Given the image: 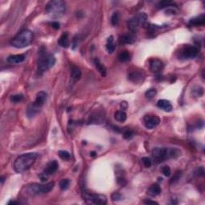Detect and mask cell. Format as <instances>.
<instances>
[{
  "label": "cell",
  "instance_id": "cell-1",
  "mask_svg": "<svg viewBox=\"0 0 205 205\" xmlns=\"http://www.w3.org/2000/svg\"><path fill=\"white\" fill-rule=\"evenodd\" d=\"M37 156V154L35 152H30L19 155L14 163V169L18 173H22L29 170L31 167L35 164Z\"/></svg>",
  "mask_w": 205,
  "mask_h": 205
},
{
  "label": "cell",
  "instance_id": "cell-2",
  "mask_svg": "<svg viewBox=\"0 0 205 205\" xmlns=\"http://www.w3.org/2000/svg\"><path fill=\"white\" fill-rule=\"evenodd\" d=\"M152 153L156 163H161L166 159L178 157L180 155V151L175 148H155Z\"/></svg>",
  "mask_w": 205,
  "mask_h": 205
},
{
  "label": "cell",
  "instance_id": "cell-3",
  "mask_svg": "<svg viewBox=\"0 0 205 205\" xmlns=\"http://www.w3.org/2000/svg\"><path fill=\"white\" fill-rule=\"evenodd\" d=\"M33 38V32L29 30H24L11 39V44L16 48L26 47L32 43Z\"/></svg>",
  "mask_w": 205,
  "mask_h": 205
},
{
  "label": "cell",
  "instance_id": "cell-4",
  "mask_svg": "<svg viewBox=\"0 0 205 205\" xmlns=\"http://www.w3.org/2000/svg\"><path fill=\"white\" fill-rule=\"evenodd\" d=\"M55 186L54 182L45 183V184H39V183H32L27 185L25 188V193L28 196H39V195L46 194L50 192Z\"/></svg>",
  "mask_w": 205,
  "mask_h": 205
},
{
  "label": "cell",
  "instance_id": "cell-5",
  "mask_svg": "<svg viewBox=\"0 0 205 205\" xmlns=\"http://www.w3.org/2000/svg\"><path fill=\"white\" fill-rule=\"evenodd\" d=\"M65 2L62 0L50 1L46 6V12L52 17H60L65 12Z\"/></svg>",
  "mask_w": 205,
  "mask_h": 205
},
{
  "label": "cell",
  "instance_id": "cell-6",
  "mask_svg": "<svg viewBox=\"0 0 205 205\" xmlns=\"http://www.w3.org/2000/svg\"><path fill=\"white\" fill-rule=\"evenodd\" d=\"M56 63V58L51 54H46V52L40 53V57L38 60V71L39 72H44L51 68Z\"/></svg>",
  "mask_w": 205,
  "mask_h": 205
},
{
  "label": "cell",
  "instance_id": "cell-7",
  "mask_svg": "<svg viewBox=\"0 0 205 205\" xmlns=\"http://www.w3.org/2000/svg\"><path fill=\"white\" fill-rule=\"evenodd\" d=\"M148 16L144 12H139L136 15L131 18L128 22V27L129 30L132 32H136L139 27L143 26L147 22Z\"/></svg>",
  "mask_w": 205,
  "mask_h": 205
},
{
  "label": "cell",
  "instance_id": "cell-8",
  "mask_svg": "<svg viewBox=\"0 0 205 205\" xmlns=\"http://www.w3.org/2000/svg\"><path fill=\"white\" fill-rule=\"evenodd\" d=\"M83 198L86 203H90V204L104 205L107 202V197L104 195L95 194L91 192H87L86 191L83 192Z\"/></svg>",
  "mask_w": 205,
  "mask_h": 205
},
{
  "label": "cell",
  "instance_id": "cell-9",
  "mask_svg": "<svg viewBox=\"0 0 205 205\" xmlns=\"http://www.w3.org/2000/svg\"><path fill=\"white\" fill-rule=\"evenodd\" d=\"M198 48L195 46L188 45L185 46L181 51V56L185 59H193L196 57L198 54Z\"/></svg>",
  "mask_w": 205,
  "mask_h": 205
},
{
  "label": "cell",
  "instance_id": "cell-10",
  "mask_svg": "<svg viewBox=\"0 0 205 205\" xmlns=\"http://www.w3.org/2000/svg\"><path fill=\"white\" fill-rule=\"evenodd\" d=\"M128 80L134 83H140L145 79V75L140 70H134L129 72L128 76Z\"/></svg>",
  "mask_w": 205,
  "mask_h": 205
},
{
  "label": "cell",
  "instance_id": "cell-11",
  "mask_svg": "<svg viewBox=\"0 0 205 205\" xmlns=\"http://www.w3.org/2000/svg\"><path fill=\"white\" fill-rule=\"evenodd\" d=\"M144 125L148 129H153L160 123V119L156 115H145L144 118Z\"/></svg>",
  "mask_w": 205,
  "mask_h": 205
},
{
  "label": "cell",
  "instance_id": "cell-12",
  "mask_svg": "<svg viewBox=\"0 0 205 205\" xmlns=\"http://www.w3.org/2000/svg\"><path fill=\"white\" fill-rule=\"evenodd\" d=\"M46 98H47V94H46L45 91H39V92H38L37 95H36V99H35V102H34L33 104L37 107L41 108V107L43 106V104H45Z\"/></svg>",
  "mask_w": 205,
  "mask_h": 205
},
{
  "label": "cell",
  "instance_id": "cell-13",
  "mask_svg": "<svg viewBox=\"0 0 205 205\" xmlns=\"http://www.w3.org/2000/svg\"><path fill=\"white\" fill-rule=\"evenodd\" d=\"M58 168H59V164H58L57 161L52 160L50 161V162L46 164L43 172H44L46 175H47V176H50V175H52V174L55 173V172L58 170Z\"/></svg>",
  "mask_w": 205,
  "mask_h": 205
},
{
  "label": "cell",
  "instance_id": "cell-14",
  "mask_svg": "<svg viewBox=\"0 0 205 205\" xmlns=\"http://www.w3.org/2000/svg\"><path fill=\"white\" fill-rule=\"evenodd\" d=\"M164 67V64H163V62L160 61L159 59H152L150 62V69L152 72L157 74L161 71V70L163 69Z\"/></svg>",
  "mask_w": 205,
  "mask_h": 205
},
{
  "label": "cell",
  "instance_id": "cell-15",
  "mask_svg": "<svg viewBox=\"0 0 205 205\" xmlns=\"http://www.w3.org/2000/svg\"><path fill=\"white\" fill-rule=\"evenodd\" d=\"M161 188L159 187V185L158 183H154V184L151 185L149 187V188L147 191V193H148V196H152V197H155V196H159L161 193Z\"/></svg>",
  "mask_w": 205,
  "mask_h": 205
},
{
  "label": "cell",
  "instance_id": "cell-16",
  "mask_svg": "<svg viewBox=\"0 0 205 205\" xmlns=\"http://www.w3.org/2000/svg\"><path fill=\"white\" fill-rule=\"evenodd\" d=\"M135 41V36L131 33L124 34V35L120 36V43H123V44H131Z\"/></svg>",
  "mask_w": 205,
  "mask_h": 205
},
{
  "label": "cell",
  "instance_id": "cell-17",
  "mask_svg": "<svg viewBox=\"0 0 205 205\" xmlns=\"http://www.w3.org/2000/svg\"><path fill=\"white\" fill-rule=\"evenodd\" d=\"M189 24L193 27H199V26H204L205 24V16L204 15H199L197 17H195L193 19H190Z\"/></svg>",
  "mask_w": 205,
  "mask_h": 205
},
{
  "label": "cell",
  "instance_id": "cell-18",
  "mask_svg": "<svg viewBox=\"0 0 205 205\" xmlns=\"http://www.w3.org/2000/svg\"><path fill=\"white\" fill-rule=\"evenodd\" d=\"M157 106L160 109L167 112H170L172 110V105L170 102L166 100H160L157 102Z\"/></svg>",
  "mask_w": 205,
  "mask_h": 205
},
{
  "label": "cell",
  "instance_id": "cell-19",
  "mask_svg": "<svg viewBox=\"0 0 205 205\" xmlns=\"http://www.w3.org/2000/svg\"><path fill=\"white\" fill-rule=\"evenodd\" d=\"M25 60V56L24 55H14V56H10L7 58V62L11 64H19L22 63Z\"/></svg>",
  "mask_w": 205,
  "mask_h": 205
},
{
  "label": "cell",
  "instance_id": "cell-20",
  "mask_svg": "<svg viewBox=\"0 0 205 205\" xmlns=\"http://www.w3.org/2000/svg\"><path fill=\"white\" fill-rule=\"evenodd\" d=\"M71 79L74 81H78V80H80V78L82 76L81 71L80 70V68L76 66H72L71 68Z\"/></svg>",
  "mask_w": 205,
  "mask_h": 205
},
{
  "label": "cell",
  "instance_id": "cell-21",
  "mask_svg": "<svg viewBox=\"0 0 205 205\" xmlns=\"http://www.w3.org/2000/svg\"><path fill=\"white\" fill-rule=\"evenodd\" d=\"M94 63L96 69H97V71L100 72V75H101L103 77L106 76V75H107V68H106L105 66H104V65L98 59H95Z\"/></svg>",
  "mask_w": 205,
  "mask_h": 205
},
{
  "label": "cell",
  "instance_id": "cell-22",
  "mask_svg": "<svg viewBox=\"0 0 205 205\" xmlns=\"http://www.w3.org/2000/svg\"><path fill=\"white\" fill-rule=\"evenodd\" d=\"M59 45L62 47L67 48L69 46V38H68V33L65 32L60 36L59 39Z\"/></svg>",
  "mask_w": 205,
  "mask_h": 205
},
{
  "label": "cell",
  "instance_id": "cell-23",
  "mask_svg": "<svg viewBox=\"0 0 205 205\" xmlns=\"http://www.w3.org/2000/svg\"><path fill=\"white\" fill-rule=\"evenodd\" d=\"M39 109L40 108L36 107L34 104H32L27 109V115L28 118H32V117L35 116V115L39 112Z\"/></svg>",
  "mask_w": 205,
  "mask_h": 205
},
{
  "label": "cell",
  "instance_id": "cell-24",
  "mask_svg": "<svg viewBox=\"0 0 205 205\" xmlns=\"http://www.w3.org/2000/svg\"><path fill=\"white\" fill-rule=\"evenodd\" d=\"M104 120V115L102 114L96 113L95 115H92L89 118V124H100Z\"/></svg>",
  "mask_w": 205,
  "mask_h": 205
},
{
  "label": "cell",
  "instance_id": "cell-25",
  "mask_svg": "<svg viewBox=\"0 0 205 205\" xmlns=\"http://www.w3.org/2000/svg\"><path fill=\"white\" fill-rule=\"evenodd\" d=\"M106 49H107V52L110 54L113 53L115 51V45L114 43V38L113 36H110L108 39H107V43L106 44Z\"/></svg>",
  "mask_w": 205,
  "mask_h": 205
},
{
  "label": "cell",
  "instance_id": "cell-26",
  "mask_svg": "<svg viewBox=\"0 0 205 205\" xmlns=\"http://www.w3.org/2000/svg\"><path fill=\"white\" fill-rule=\"evenodd\" d=\"M118 58L120 62L125 63V62L129 61L130 59H131V54H130L128 51H124L120 52Z\"/></svg>",
  "mask_w": 205,
  "mask_h": 205
},
{
  "label": "cell",
  "instance_id": "cell-27",
  "mask_svg": "<svg viewBox=\"0 0 205 205\" xmlns=\"http://www.w3.org/2000/svg\"><path fill=\"white\" fill-rule=\"evenodd\" d=\"M115 119L118 122L124 123L127 120V114L124 111H117L115 114Z\"/></svg>",
  "mask_w": 205,
  "mask_h": 205
},
{
  "label": "cell",
  "instance_id": "cell-28",
  "mask_svg": "<svg viewBox=\"0 0 205 205\" xmlns=\"http://www.w3.org/2000/svg\"><path fill=\"white\" fill-rule=\"evenodd\" d=\"M173 5H175V3L172 1H161V2H158L156 7L159 9H163V8L166 7H172Z\"/></svg>",
  "mask_w": 205,
  "mask_h": 205
},
{
  "label": "cell",
  "instance_id": "cell-29",
  "mask_svg": "<svg viewBox=\"0 0 205 205\" xmlns=\"http://www.w3.org/2000/svg\"><path fill=\"white\" fill-rule=\"evenodd\" d=\"M58 154H59V157L61 158L62 159H63V160L67 161L71 159L70 153H69L68 152H67V151L61 150V151H59V152H58Z\"/></svg>",
  "mask_w": 205,
  "mask_h": 205
},
{
  "label": "cell",
  "instance_id": "cell-30",
  "mask_svg": "<svg viewBox=\"0 0 205 205\" xmlns=\"http://www.w3.org/2000/svg\"><path fill=\"white\" fill-rule=\"evenodd\" d=\"M70 185V180L67 179H63L61 181L59 182V188L63 191L67 190Z\"/></svg>",
  "mask_w": 205,
  "mask_h": 205
},
{
  "label": "cell",
  "instance_id": "cell-31",
  "mask_svg": "<svg viewBox=\"0 0 205 205\" xmlns=\"http://www.w3.org/2000/svg\"><path fill=\"white\" fill-rule=\"evenodd\" d=\"M123 136L125 139H131L134 136V132L131 129H125L123 131Z\"/></svg>",
  "mask_w": 205,
  "mask_h": 205
},
{
  "label": "cell",
  "instance_id": "cell-32",
  "mask_svg": "<svg viewBox=\"0 0 205 205\" xmlns=\"http://www.w3.org/2000/svg\"><path fill=\"white\" fill-rule=\"evenodd\" d=\"M182 176V172L181 171H177L176 173L174 174V176H172V178L170 180V183H175L177 181H179V179L181 178Z\"/></svg>",
  "mask_w": 205,
  "mask_h": 205
},
{
  "label": "cell",
  "instance_id": "cell-33",
  "mask_svg": "<svg viewBox=\"0 0 205 205\" xmlns=\"http://www.w3.org/2000/svg\"><path fill=\"white\" fill-rule=\"evenodd\" d=\"M119 19H120V15L118 12H114L111 17V22L113 26H116L119 23Z\"/></svg>",
  "mask_w": 205,
  "mask_h": 205
},
{
  "label": "cell",
  "instance_id": "cell-34",
  "mask_svg": "<svg viewBox=\"0 0 205 205\" xmlns=\"http://www.w3.org/2000/svg\"><path fill=\"white\" fill-rule=\"evenodd\" d=\"M156 93H157V91H156V90H155V88L149 89V90H148V91H146V93H145V96H146L148 99H152L155 97Z\"/></svg>",
  "mask_w": 205,
  "mask_h": 205
},
{
  "label": "cell",
  "instance_id": "cell-35",
  "mask_svg": "<svg viewBox=\"0 0 205 205\" xmlns=\"http://www.w3.org/2000/svg\"><path fill=\"white\" fill-rule=\"evenodd\" d=\"M22 100H23V95H12L11 97V101L15 103V104L19 103Z\"/></svg>",
  "mask_w": 205,
  "mask_h": 205
},
{
  "label": "cell",
  "instance_id": "cell-36",
  "mask_svg": "<svg viewBox=\"0 0 205 205\" xmlns=\"http://www.w3.org/2000/svg\"><path fill=\"white\" fill-rule=\"evenodd\" d=\"M142 163H143V164H144V166L147 168H150V167L152 166V159L148 157L142 158Z\"/></svg>",
  "mask_w": 205,
  "mask_h": 205
},
{
  "label": "cell",
  "instance_id": "cell-37",
  "mask_svg": "<svg viewBox=\"0 0 205 205\" xmlns=\"http://www.w3.org/2000/svg\"><path fill=\"white\" fill-rule=\"evenodd\" d=\"M117 183L120 186H125L127 184V181H126V179L123 175H120V176H117Z\"/></svg>",
  "mask_w": 205,
  "mask_h": 205
},
{
  "label": "cell",
  "instance_id": "cell-38",
  "mask_svg": "<svg viewBox=\"0 0 205 205\" xmlns=\"http://www.w3.org/2000/svg\"><path fill=\"white\" fill-rule=\"evenodd\" d=\"M161 172L164 174V176H167V177L171 176V168L168 166L163 167V168H161Z\"/></svg>",
  "mask_w": 205,
  "mask_h": 205
},
{
  "label": "cell",
  "instance_id": "cell-39",
  "mask_svg": "<svg viewBox=\"0 0 205 205\" xmlns=\"http://www.w3.org/2000/svg\"><path fill=\"white\" fill-rule=\"evenodd\" d=\"M111 200H112V201L117 202L121 200V199H122V196H121L119 192H113L112 194H111Z\"/></svg>",
  "mask_w": 205,
  "mask_h": 205
},
{
  "label": "cell",
  "instance_id": "cell-40",
  "mask_svg": "<svg viewBox=\"0 0 205 205\" xmlns=\"http://www.w3.org/2000/svg\"><path fill=\"white\" fill-rule=\"evenodd\" d=\"M39 176V178H40L41 181H42V182H46V180H47L48 176H47V175H46V174H45L44 172H43V173H41Z\"/></svg>",
  "mask_w": 205,
  "mask_h": 205
},
{
  "label": "cell",
  "instance_id": "cell-41",
  "mask_svg": "<svg viewBox=\"0 0 205 205\" xmlns=\"http://www.w3.org/2000/svg\"><path fill=\"white\" fill-rule=\"evenodd\" d=\"M196 175H197V176H203V175H204V170H203V168H198L197 171L196 172Z\"/></svg>",
  "mask_w": 205,
  "mask_h": 205
},
{
  "label": "cell",
  "instance_id": "cell-42",
  "mask_svg": "<svg viewBox=\"0 0 205 205\" xmlns=\"http://www.w3.org/2000/svg\"><path fill=\"white\" fill-rule=\"evenodd\" d=\"M144 203H147V204H158L157 202L153 201V200H146L144 201Z\"/></svg>",
  "mask_w": 205,
  "mask_h": 205
},
{
  "label": "cell",
  "instance_id": "cell-43",
  "mask_svg": "<svg viewBox=\"0 0 205 205\" xmlns=\"http://www.w3.org/2000/svg\"><path fill=\"white\" fill-rule=\"evenodd\" d=\"M51 26L52 27L55 28V29H59V23L58 22H53L51 23Z\"/></svg>",
  "mask_w": 205,
  "mask_h": 205
},
{
  "label": "cell",
  "instance_id": "cell-44",
  "mask_svg": "<svg viewBox=\"0 0 205 205\" xmlns=\"http://www.w3.org/2000/svg\"><path fill=\"white\" fill-rule=\"evenodd\" d=\"M120 106H121L123 109H124V110H126L127 108H128V104H127L126 102H122V104H120Z\"/></svg>",
  "mask_w": 205,
  "mask_h": 205
},
{
  "label": "cell",
  "instance_id": "cell-45",
  "mask_svg": "<svg viewBox=\"0 0 205 205\" xmlns=\"http://www.w3.org/2000/svg\"><path fill=\"white\" fill-rule=\"evenodd\" d=\"M19 202L14 201V200H11V201L8 202V204H19Z\"/></svg>",
  "mask_w": 205,
  "mask_h": 205
},
{
  "label": "cell",
  "instance_id": "cell-46",
  "mask_svg": "<svg viewBox=\"0 0 205 205\" xmlns=\"http://www.w3.org/2000/svg\"><path fill=\"white\" fill-rule=\"evenodd\" d=\"M96 155H97V153H96L95 152H91V156H92V157H95V156H96Z\"/></svg>",
  "mask_w": 205,
  "mask_h": 205
},
{
  "label": "cell",
  "instance_id": "cell-47",
  "mask_svg": "<svg viewBox=\"0 0 205 205\" xmlns=\"http://www.w3.org/2000/svg\"><path fill=\"white\" fill-rule=\"evenodd\" d=\"M4 183V176H1V183L3 184Z\"/></svg>",
  "mask_w": 205,
  "mask_h": 205
}]
</instances>
